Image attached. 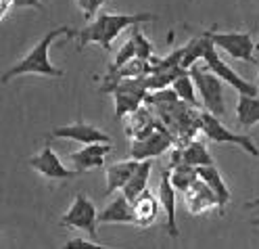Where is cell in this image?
<instances>
[{"mask_svg": "<svg viewBox=\"0 0 259 249\" xmlns=\"http://www.w3.org/2000/svg\"><path fill=\"white\" fill-rule=\"evenodd\" d=\"M75 38L77 36V31L71 29L69 25H61V27H55L51 29L48 34L31 48V53L25 55L21 61H17L13 65L11 69H7L3 74V84H9V82L13 78H17V76H25V74H38V76H46V78H63V69L55 67V65L51 63V57H48V51H51V46L57 38Z\"/></svg>", "mask_w": 259, "mask_h": 249, "instance_id": "cell-1", "label": "cell"}, {"mask_svg": "<svg viewBox=\"0 0 259 249\" xmlns=\"http://www.w3.org/2000/svg\"><path fill=\"white\" fill-rule=\"evenodd\" d=\"M159 197L153 195L149 189H144L134 201H132V207H134V216H136V226L140 228H149L159 216Z\"/></svg>", "mask_w": 259, "mask_h": 249, "instance_id": "cell-16", "label": "cell"}, {"mask_svg": "<svg viewBox=\"0 0 259 249\" xmlns=\"http://www.w3.org/2000/svg\"><path fill=\"white\" fill-rule=\"evenodd\" d=\"M13 5V0H0V19H5L7 17V13Z\"/></svg>", "mask_w": 259, "mask_h": 249, "instance_id": "cell-30", "label": "cell"}, {"mask_svg": "<svg viewBox=\"0 0 259 249\" xmlns=\"http://www.w3.org/2000/svg\"><path fill=\"white\" fill-rule=\"evenodd\" d=\"M132 40L136 44V53H138L140 59H153V44L140 31V23L138 25H132Z\"/></svg>", "mask_w": 259, "mask_h": 249, "instance_id": "cell-26", "label": "cell"}, {"mask_svg": "<svg viewBox=\"0 0 259 249\" xmlns=\"http://www.w3.org/2000/svg\"><path fill=\"white\" fill-rule=\"evenodd\" d=\"M201 130L207 134V138L215 143V145H238L240 149H245V151L253 157H259V149L255 147V143L245 136V134H236V132L228 130L218 115H213L211 111H201Z\"/></svg>", "mask_w": 259, "mask_h": 249, "instance_id": "cell-4", "label": "cell"}, {"mask_svg": "<svg viewBox=\"0 0 259 249\" xmlns=\"http://www.w3.org/2000/svg\"><path fill=\"white\" fill-rule=\"evenodd\" d=\"M176 187L171 185V170L169 165L161 172V180H159V191L157 197L161 201V207L165 211V228H167V235L169 237H178L180 230H178V218H176Z\"/></svg>", "mask_w": 259, "mask_h": 249, "instance_id": "cell-11", "label": "cell"}, {"mask_svg": "<svg viewBox=\"0 0 259 249\" xmlns=\"http://www.w3.org/2000/svg\"><path fill=\"white\" fill-rule=\"evenodd\" d=\"M257 72H259V63H257Z\"/></svg>", "mask_w": 259, "mask_h": 249, "instance_id": "cell-33", "label": "cell"}, {"mask_svg": "<svg viewBox=\"0 0 259 249\" xmlns=\"http://www.w3.org/2000/svg\"><path fill=\"white\" fill-rule=\"evenodd\" d=\"M169 170H171V185L176 187L178 193H186L194 182L199 180V170L194 168V165H190V163L180 161Z\"/></svg>", "mask_w": 259, "mask_h": 249, "instance_id": "cell-22", "label": "cell"}, {"mask_svg": "<svg viewBox=\"0 0 259 249\" xmlns=\"http://www.w3.org/2000/svg\"><path fill=\"white\" fill-rule=\"evenodd\" d=\"M171 145H176L174 134L163 124H159L151 132V134L132 140V147H130V157L138 159V161H142V159H155L159 155H163L165 151H169Z\"/></svg>", "mask_w": 259, "mask_h": 249, "instance_id": "cell-7", "label": "cell"}, {"mask_svg": "<svg viewBox=\"0 0 259 249\" xmlns=\"http://www.w3.org/2000/svg\"><path fill=\"white\" fill-rule=\"evenodd\" d=\"M253 224H257V226H259V218H255V220H253Z\"/></svg>", "mask_w": 259, "mask_h": 249, "instance_id": "cell-32", "label": "cell"}, {"mask_svg": "<svg viewBox=\"0 0 259 249\" xmlns=\"http://www.w3.org/2000/svg\"><path fill=\"white\" fill-rule=\"evenodd\" d=\"M161 122H157L153 118V111L151 107H144V103L132 111V113H127V120H125V136L127 138H142V136H147L151 134V132L159 126Z\"/></svg>", "mask_w": 259, "mask_h": 249, "instance_id": "cell-15", "label": "cell"}, {"mask_svg": "<svg viewBox=\"0 0 259 249\" xmlns=\"http://www.w3.org/2000/svg\"><path fill=\"white\" fill-rule=\"evenodd\" d=\"M203 61L207 63V69L213 72L215 76H220L226 84L232 86L238 94H257V86L251 84V82H247L245 78H240L228 63L222 61L220 55L215 53V44L211 42V38H209V44L205 48V55H203Z\"/></svg>", "mask_w": 259, "mask_h": 249, "instance_id": "cell-8", "label": "cell"}, {"mask_svg": "<svg viewBox=\"0 0 259 249\" xmlns=\"http://www.w3.org/2000/svg\"><path fill=\"white\" fill-rule=\"evenodd\" d=\"M194 80H192V76H190V69H188V74H184V76H180L178 78L174 84H171V88L178 92V96L182 98V101H186V103H190V105H194V107H199V101H197V94L199 92H194Z\"/></svg>", "mask_w": 259, "mask_h": 249, "instance_id": "cell-25", "label": "cell"}, {"mask_svg": "<svg viewBox=\"0 0 259 249\" xmlns=\"http://www.w3.org/2000/svg\"><path fill=\"white\" fill-rule=\"evenodd\" d=\"M101 247L99 241H86V239H69L65 249H96Z\"/></svg>", "mask_w": 259, "mask_h": 249, "instance_id": "cell-28", "label": "cell"}, {"mask_svg": "<svg viewBox=\"0 0 259 249\" xmlns=\"http://www.w3.org/2000/svg\"><path fill=\"white\" fill-rule=\"evenodd\" d=\"M245 207H247V209H251V207H259V197H257V199H253V201H247V203H245Z\"/></svg>", "mask_w": 259, "mask_h": 249, "instance_id": "cell-31", "label": "cell"}, {"mask_svg": "<svg viewBox=\"0 0 259 249\" xmlns=\"http://www.w3.org/2000/svg\"><path fill=\"white\" fill-rule=\"evenodd\" d=\"M207 36L211 38V42L226 51L232 59H240V61H251V63H257L253 59V40H251V34L247 31H207Z\"/></svg>", "mask_w": 259, "mask_h": 249, "instance_id": "cell-9", "label": "cell"}, {"mask_svg": "<svg viewBox=\"0 0 259 249\" xmlns=\"http://www.w3.org/2000/svg\"><path fill=\"white\" fill-rule=\"evenodd\" d=\"M207 44H209V36H207V31L203 36H199V38H192L186 46H184V59H182V65L186 69H190L194 63H197L199 59H203V55H205V48H207Z\"/></svg>", "mask_w": 259, "mask_h": 249, "instance_id": "cell-24", "label": "cell"}, {"mask_svg": "<svg viewBox=\"0 0 259 249\" xmlns=\"http://www.w3.org/2000/svg\"><path fill=\"white\" fill-rule=\"evenodd\" d=\"M184 199H186V205H188V211L199 216V214H205L211 207H218L220 201H218V195L213 193V189L207 185V182L199 176V180L184 193Z\"/></svg>", "mask_w": 259, "mask_h": 249, "instance_id": "cell-13", "label": "cell"}, {"mask_svg": "<svg viewBox=\"0 0 259 249\" xmlns=\"http://www.w3.org/2000/svg\"><path fill=\"white\" fill-rule=\"evenodd\" d=\"M96 222H99V211H96L94 203L90 201L84 193H77V197L73 199L71 207L65 211V216L61 218V226L84 230L88 237H92L94 241H99Z\"/></svg>", "mask_w": 259, "mask_h": 249, "instance_id": "cell-5", "label": "cell"}, {"mask_svg": "<svg viewBox=\"0 0 259 249\" xmlns=\"http://www.w3.org/2000/svg\"><path fill=\"white\" fill-rule=\"evenodd\" d=\"M99 222H115V224H136V216H134V207L132 201L119 195L99 214Z\"/></svg>", "mask_w": 259, "mask_h": 249, "instance_id": "cell-17", "label": "cell"}, {"mask_svg": "<svg viewBox=\"0 0 259 249\" xmlns=\"http://www.w3.org/2000/svg\"><path fill=\"white\" fill-rule=\"evenodd\" d=\"M53 136L57 138H69L75 143H82V145H90V143H111V136L105 134L103 130H99L92 124L86 122H75L69 126H59L51 132Z\"/></svg>", "mask_w": 259, "mask_h": 249, "instance_id": "cell-12", "label": "cell"}, {"mask_svg": "<svg viewBox=\"0 0 259 249\" xmlns=\"http://www.w3.org/2000/svg\"><path fill=\"white\" fill-rule=\"evenodd\" d=\"M111 143H90L84 149L71 153V161H73V168L82 174L94 168H101L105 163V157L111 153Z\"/></svg>", "mask_w": 259, "mask_h": 249, "instance_id": "cell-14", "label": "cell"}, {"mask_svg": "<svg viewBox=\"0 0 259 249\" xmlns=\"http://www.w3.org/2000/svg\"><path fill=\"white\" fill-rule=\"evenodd\" d=\"M149 88L144 84V78H127L121 80L113 88V96H115V113L117 118H125L127 113L136 111L142 103H147L149 98Z\"/></svg>", "mask_w": 259, "mask_h": 249, "instance_id": "cell-6", "label": "cell"}, {"mask_svg": "<svg viewBox=\"0 0 259 249\" xmlns=\"http://www.w3.org/2000/svg\"><path fill=\"white\" fill-rule=\"evenodd\" d=\"M190 76L197 84V92L201 96V103L207 111L222 118L226 115V94H224V80L213 72H205L197 63L190 67Z\"/></svg>", "mask_w": 259, "mask_h": 249, "instance_id": "cell-3", "label": "cell"}, {"mask_svg": "<svg viewBox=\"0 0 259 249\" xmlns=\"http://www.w3.org/2000/svg\"><path fill=\"white\" fill-rule=\"evenodd\" d=\"M151 170H153V161H151V159H142V161L138 163L136 172L132 174V178L127 180V185L123 187V195L130 199V201H134V199H136L144 189H147Z\"/></svg>", "mask_w": 259, "mask_h": 249, "instance_id": "cell-21", "label": "cell"}, {"mask_svg": "<svg viewBox=\"0 0 259 249\" xmlns=\"http://www.w3.org/2000/svg\"><path fill=\"white\" fill-rule=\"evenodd\" d=\"M138 159H132L130 161H119V163H113L111 168L107 170V195L115 193V191H123V187L127 185V180L132 178V174L136 172L138 168Z\"/></svg>", "mask_w": 259, "mask_h": 249, "instance_id": "cell-19", "label": "cell"}, {"mask_svg": "<svg viewBox=\"0 0 259 249\" xmlns=\"http://www.w3.org/2000/svg\"><path fill=\"white\" fill-rule=\"evenodd\" d=\"M180 151H182V161L194 165V168H201V165H211L213 163L211 153H209L207 147L203 143H199V140H190L188 145L180 147Z\"/></svg>", "mask_w": 259, "mask_h": 249, "instance_id": "cell-23", "label": "cell"}, {"mask_svg": "<svg viewBox=\"0 0 259 249\" xmlns=\"http://www.w3.org/2000/svg\"><path fill=\"white\" fill-rule=\"evenodd\" d=\"M138 57V53H136V44H134V40L130 38V40H125L123 42V46L117 51V55H115V61H113V65L109 69H117V67H123L125 63H130L132 59H136Z\"/></svg>", "mask_w": 259, "mask_h": 249, "instance_id": "cell-27", "label": "cell"}, {"mask_svg": "<svg viewBox=\"0 0 259 249\" xmlns=\"http://www.w3.org/2000/svg\"><path fill=\"white\" fill-rule=\"evenodd\" d=\"M13 7H17V9H38V11L44 9L42 0H13Z\"/></svg>", "mask_w": 259, "mask_h": 249, "instance_id": "cell-29", "label": "cell"}, {"mask_svg": "<svg viewBox=\"0 0 259 249\" xmlns=\"http://www.w3.org/2000/svg\"><path fill=\"white\" fill-rule=\"evenodd\" d=\"M199 170V176L207 182L209 187L213 189V193L218 195V201H220V205H218V211L224 216V211H226V205L230 203V189H228V185L224 182V178H222V174L218 172V168H215V163H211V165H201V168H197Z\"/></svg>", "mask_w": 259, "mask_h": 249, "instance_id": "cell-18", "label": "cell"}, {"mask_svg": "<svg viewBox=\"0 0 259 249\" xmlns=\"http://www.w3.org/2000/svg\"><path fill=\"white\" fill-rule=\"evenodd\" d=\"M31 168H34L38 174H42L44 178H51V180H69V178H75L79 172L73 168V170H69V168H65V163L61 161V157L53 151V147L51 145H44V149L38 153V155H34L29 161H27Z\"/></svg>", "mask_w": 259, "mask_h": 249, "instance_id": "cell-10", "label": "cell"}, {"mask_svg": "<svg viewBox=\"0 0 259 249\" xmlns=\"http://www.w3.org/2000/svg\"><path fill=\"white\" fill-rule=\"evenodd\" d=\"M236 120L242 128H251L259 124V96L257 94H240L236 103Z\"/></svg>", "mask_w": 259, "mask_h": 249, "instance_id": "cell-20", "label": "cell"}, {"mask_svg": "<svg viewBox=\"0 0 259 249\" xmlns=\"http://www.w3.org/2000/svg\"><path fill=\"white\" fill-rule=\"evenodd\" d=\"M147 21H157V15L151 13H136V15H117V13H99L88 27L79 29L77 31V48H82L90 42H96L103 46V51H111V44L115 40L125 27H132V25H142Z\"/></svg>", "mask_w": 259, "mask_h": 249, "instance_id": "cell-2", "label": "cell"}]
</instances>
